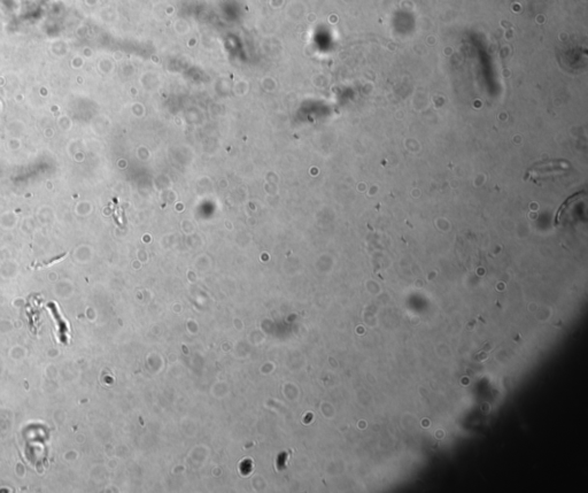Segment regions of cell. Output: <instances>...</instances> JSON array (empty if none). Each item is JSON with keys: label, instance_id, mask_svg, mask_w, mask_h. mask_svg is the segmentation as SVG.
<instances>
[{"label": "cell", "instance_id": "obj_1", "mask_svg": "<svg viewBox=\"0 0 588 493\" xmlns=\"http://www.w3.org/2000/svg\"><path fill=\"white\" fill-rule=\"evenodd\" d=\"M48 308H50V310L52 311V313H53V316H54V319H56V320L60 322L59 324H57V327H59L60 333L63 334V336H61V342H63V343H68V342H67V338H66V334L69 333V324H68L67 321H66L65 319H63V316H61V313H60V311H59V307H57V303H55V302H50V303H48Z\"/></svg>", "mask_w": 588, "mask_h": 493}]
</instances>
